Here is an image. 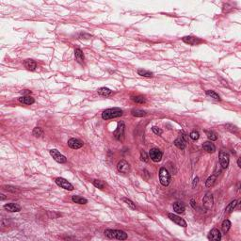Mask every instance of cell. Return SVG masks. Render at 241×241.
<instances>
[{
  "instance_id": "5b68a950",
  "label": "cell",
  "mask_w": 241,
  "mask_h": 241,
  "mask_svg": "<svg viewBox=\"0 0 241 241\" xmlns=\"http://www.w3.org/2000/svg\"><path fill=\"white\" fill-rule=\"evenodd\" d=\"M55 182L57 186L61 187V189H64L66 190H70V191L74 189V186L71 184L69 181H67L66 179H64V178H62V177L56 178Z\"/></svg>"
},
{
  "instance_id": "52a82bcc",
  "label": "cell",
  "mask_w": 241,
  "mask_h": 241,
  "mask_svg": "<svg viewBox=\"0 0 241 241\" xmlns=\"http://www.w3.org/2000/svg\"><path fill=\"white\" fill-rule=\"evenodd\" d=\"M149 155H150V158L153 160L155 162H159L160 160L162 159V152L160 151L158 148H153L150 150V153H149Z\"/></svg>"
},
{
  "instance_id": "d6986e66",
  "label": "cell",
  "mask_w": 241,
  "mask_h": 241,
  "mask_svg": "<svg viewBox=\"0 0 241 241\" xmlns=\"http://www.w3.org/2000/svg\"><path fill=\"white\" fill-rule=\"evenodd\" d=\"M172 207H173V210H174L176 213L178 214H180V213H183L185 211V204L181 203V202H175V203H173L172 204Z\"/></svg>"
},
{
  "instance_id": "836d02e7",
  "label": "cell",
  "mask_w": 241,
  "mask_h": 241,
  "mask_svg": "<svg viewBox=\"0 0 241 241\" xmlns=\"http://www.w3.org/2000/svg\"><path fill=\"white\" fill-rule=\"evenodd\" d=\"M123 202L128 205V207H129V208H131L132 210H136V208H137V207H136V204L134 203L131 200H129V199H127V198H123Z\"/></svg>"
},
{
  "instance_id": "cb8c5ba5",
  "label": "cell",
  "mask_w": 241,
  "mask_h": 241,
  "mask_svg": "<svg viewBox=\"0 0 241 241\" xmlns=\"http://www.w3.org/2000/svg\"><path fill=\"white\" fill-rule=\"evenodd\" d=\"M186 142L182 139V138H178V139H176L174 140V145L177 147V148H179L181 150H184L185 149V147H186Z\"/></svg>"
},
{
  "instance_id": "9c48e42d",
  "label": "cell",
  "mask_w": 241,
  "mask_h": 241,
  "mask_svg": "<svg viewBox=\"0 0 241 241\" xmlns=\"http://www.w3.org/2000/svg\"><path fill=\"white\" fill-rule=\"evenodd\" d=\"M117 169L122 173H128L130 172V164L126 162L125 160H120L117 165Z\"/></svg>"
},
{
  "instance_id": "ab89813d",
  "label": "cell",
  "mask_w": 241,
  "mask_h": 241,
  "mask_svg": "<svg viewBox=\"0 0 241 241\" xmlns=\"http://www.w3.org/2000/svg\"><path fill=\"white\" fill-rule=\"evenodd\" d=\"M198 181H199V178L198 177H196V178H194V180H193V184H192V187L194 189V187L197 186V184H198Z\"/></svg>"
},
{
  "instance_id": "7a4b0ae2",
  "label": "cell",
  "mask_w": 241,
  "mask_h": 241,
  "mask_svg": "<svg viewBox=\"0 0 241 241\" xmlns=\"http://www.w3.org/2000/svg\"><path fill=\"white\" fill-rule=\"evenodd\" d=\"M123 115V110L119 108H108L103 111L102 113V118L104 120H109V119H114L120 117Z\"/></svg>"
},
{
  "instance_id": "f6af8a7d",
  "label": "cell",
  "mask_w": 241,
  "mask_h": 241,
  "mask_svg": "<svg viewBox=\"0 0 241 241\" xmlns=\"http://www.w3.org/2000/svg\"><path fill=\"white\" fill-rule=\"evenodd\" d=\"M0 196H1V201H3V200H5V199H6L5 195H4V194H1V195H0Z\"/></svg>"
},
{
  "instance_id": "4fadbf2b",
  "label": "cell",
  "mask_w": 241,
  "mask_h": 241,
  "mask_svg": "<svg viewBox=\"0 0 241 241\" xmlns=\"http://www.w3.org/2000/svg\"><path fill=\"white\" fill-rule=\"evenodd\" d=\"M123 135H124V123H123V122H120V123H119L117 130L114 132V137L117 140H123Z\"/></svg>"
},
{
  "instance_id": "1f68e13d",
  "label": "cell",
  "mask_w": 241,
  "mask_h": 241,
  "mask_svg": "<svg viewBox=\"0 0 241 241\" xmlns=\"http://www.w3.org/2000/svg\"><path fill=\"white\" fill-rule=\"evenodd\" d=\"M33 136H35L36 138H40V137H42L43 135V130L41 128V127H35L33 129Z\"/></svg>"
},
{
  "instance_id": "74e56055",
  "label": "cell",
  "mask_w": 241,
  "mask_h": 241,
  "mask_svg": "<svg viewBox=\"0 0 241 241\" xmlns=\"http://www.w3.org/2000/svg\"><path fill=\"white\" fill-rule=\"evenodd\" d=\"M3 189H6V190H8V191H10V192H16V191H17L16 187L11 186H3Z\"/></svg>"
},
{
  "instance_id": "277c9868",
  "label": "cell",
  "mask_w": 241,
  "mask_h": 241,
  "mask_svg": "<svg viewBox=\"0 0 241 241\" xmlns=\"http://www.w3.org/2000/svg\"><path fill=\"white\" fill-rule=\"evenodd\" d=\"M218 160H220V166L221 167V169H226L229 166L230 157H229V155L227 154V152H225L224 150H221L220 152Z\"/></svg>"
},
{
  "instance_id": "e0dca14e",
  "label": "cell",
  "mask_w": 241,
  "mask_h": 241,
  "mask_svg": "<svg viewBox=\"0 0 241 241\" xmlns=\"http://www.w3.org/2000/svg\"><path fill=\"white\" fill-rule=\"evenodd\" d=\"M18 101L20 103H22V104H24V105H32L34 104V98L33 97H31L29 95H25V96H21L18 98Z\"/></svg>"
},
{
  "instance_id": "30bf717a",
  "label": "cell",
  "mask_w": 241,
  "mask_h": 241,
  "mask_svg": "<svg viewBox=\"0 0 241 241\" xmlns=\"http://www.w3.org/2000/svg\"><path fill=\"white\" fill-rule=\"evenodd\" d=\"M220 171H221V169L218 168V166L217 169H216V171H215V172H214V174H212L210 177H208V179L206 180V182H205V186H206L207 187H211L214 185L215 181L217 180V177H218V174H220Z\"/></svg>"
},
{
  "instance_id": "6da1fadb",
  "label": "cell",
  "mask_w": 241,
  "mask_h": 241,
  "mask_svg": "<svg viewBox=\"0 0 241 241\" xmlns=\"http://www.w3.org/2000/svg\"><path fill=\"white\" fill-rule=\"evenodd\" d=\"M104 234L108 238H114L118 240H125L127 239V234L122 230H112V229H106L105 230Z\"/></svg>"
},
{
  "instance_id": "7402d4cb",
  "label": "cell",
  "mask_w": 241,
  "mask_h": 241,
  "mask_svg": "<svg viewBox=\"0 0 241 241\" xmlns=\"http://www.w3.org/2000/svg\"><path fill=\"white\" fill-rule=\"evenodd\" d=\"M203 149L204 151H206L207 153H214V152L216 151V147H215V145L212 143V142L206 141V142H204V143L203 144Z\"/></svg>"
},
{
  "instance_id": "b9f144b4",
  "label": "cell",
  "mask_w": 241,
  "mask_h": 241,
  "mask_svg": "<svg viewBox=\"0 0 241 241\" xmlns=\"http://www.w3.org/2000/svg\"><path fill=\"white\" fill-rule=\"evenodd\" d=\"M181 138H182V139L184 140H185L186 142L187 141V137H186V135L185 133H182V136H181Z\"/></svg>"
},
{
  "instance_id": "e575fe53",
  "label": "cell",
  "mask_w": 241,
  "mask_h": 241,
  "mask_svg": "<svg viewBox=\"0 0 241 241\" xmlns=\"http://www.w3.org/2000/svg\"><path fill=\"white\" fill-rule=\"evenodd\" d=\"M225 127H226L227 130L231 131L232 133H237V131H238V128L236 127L235 125H233V124H231V123H227V124H225Z\"/></svg>"
},
{
  "instance_id": "ffe728a7",
  "label": "cell",
  "mask_w": 241,
  "mask_h": 241,
  "mask_svg": "<svg viewBox=\"0 0 241 241\" xmlns=\"http://www.w3.org/2000/svg\"><path fill=\"white\" fill-rule=\"evenodd\" d=\"M98 94H100L101 96H105V97H108V96H110L113 94V91L109 90L108 88H106V87H102L100 89H98Z\"/></svg>"
},
{
  "instance_id": "603a6c76",
  "label": "cell",
  "mask_w": 241,
  "mask_h": 241,
  "mask_svg": "<svg viewBox=\"0 0 241 241\" xmlns=\"http://www.w3.org/2000/svg\"><path fill=\"white\" fill-rule=\"evenodd\" d=\"M72 201L75 203H78V204H86L88 203V200L85 199L83 197H80V196H77V195H74L72 197Z\"/></svg>"
},
{
  "instance_id": "83f0119b",
  "label": "cell",
  "mask_w": 241,
  "mask_h": 241,
  "mask_svg": "<svg viewBox=\"0 0 241 241\" xmlns=\"http://www.w3.org/2000/svg\"><path fill=\"white\" fill-rule=\"evenodd\" d=\"M204 133L206 134V136L209 140L211 141H214V140H217L218 137H217V134L214 132V131H211V130H204Z\"/></svg>"
},
{
  "instance_id": "2e32d148",
  "label": "cell",
  "mask_w": 241,
  "mask_h": 241,
  "mask_svg": "<svg viewBox=\"0 0 241 241\" xmlns=\"http://www.w3.org/2000/svg\"><path fill=\"white\" fill-rule=\"evenodd\" d=\"M4 208H5L6 210L9 211V212H19V211H21L20 205L18 203H14L5 204L4 205Z\"/></svg>"
},
{
  "instance_id": "44dd1931",
  "label": "cell",
  "mask_w": 241,
  "mask_h": 241,
  "mask_svg": "<svg viewBox=\"0 0 241 241\" xmlns=\"http://www.w3.org/2000/svg\"><path fill=\"white\" fill-rule=\"evenodd\" d=\"M74 56H75V59H77V62H79L80 64H82L84 62V54H83V51L81 50L80 48H77L74 50Z\"/></svg>"
},
{
  "instance_id": "ba28073f",
  "label": "cell",
  "mask_w": 241,
  "mask_h": 241,
  "mask_svg": "<svg viewBox=\"0 0 241 241\" xmlns=\"http://www.w3.org/2000/svg\"><path fill=\"white\" fill-rule=\"evenodd\" d=\"M203 206L206 208V209H210L213 206L214 200H213L212 193L207 192L206 194H205V196H204L203 199Z\"/></svg>"
},
{
  "instance_id": "ac0fdd59",
  "label": "cell",
  "mask_w": 241,
  "mask_h": 241,
  "mask_svg": "<svg viewBox=\"0 0 241 241\" xmlns=\"http://www.w3.org/2000/svg\"><path fill=\"white\" fill-rule=\"evenodd\" d=\"M24 65L29 71H34L37 68V63L33 60H26L24 61Z\"/></svg>"
},
{
  "instance_id": "4316f807",
  "label": "cell",
  "mask_w": 241,
  "mask_h": 241,
  "mask_svg": "<svg viewBox=\"0 0 241 241\" xmlns=\"http://www.w3.org/2000/svg\"><path fill=\"white\" fill-rule=\"evenodd\" d=\"M237 203H238V202H237V201H235V200L233 201V202H231V203L226 206V209H225L226 212H228V213H232V212H233V211H234V209L236 207V205H237Z\"/></svg>"
},
{
  "instance_id": "f1b7e54d",
  "label": "cell",
  "mask_w": 241,
  "mask_h": 241,
  "mask_svg": "<svg viewBox=\"0 0 241 241\" xmlns=\"http://www.w3.org/2000/svg\"><path fill=\"white\" fill-rule=\"evenodd\" d=\"M138 74L141 77H153V73L152 72H149V71H146V70H143V69H140L138 71Z\"/></svg>"
},
{
  "instance_id": "60d3db41",
  "label": "cell",
  "mask_w": 241,
  "mask_h": 241,
  "mask_svg": "<svg viewBox=\"0 0 241 241\" xmlns=\"http://www.w3.org/2000/svg\"><path fill=\"white\" fill-rule=\"evenodd\" d=\"M21 93L23 94V96H25V95H28V94H29V93H31V91H28V90H25L23 91H21Z\"/></svg>"
},
{
  "instance_id": "7bdbcfd3",
  "label": "cell",
  "mask_w": 241,
  "mask_h": 241,
  "mask_svg": "<svg viewBox=\"0 0 241 241\" xmlns=\"http://www.w3.org/2000/svg\"><path fill=\"white\" fill-rule=\"evenodd\" d=\"M190 204H191V206H192L193 208H196V204H195V201L193 199H191L190 200Z\"/></svg>"
},
{
  "instance_id": "4dcf8cb0",
  "label": "cell",
  "mask_w": 241,
  "mask_h": 241,
  "mask_svg": "<svg viewBox=\"0 0 241 241\" xmlns=\"http://www.w3.org/2000/svg\"><path fill=\"white\" fill-rule=\"evenodd\" d=\"M92 184L95 187H97V189H104V187H105V183L101 180H97V179L93 180Z\"/></svg>"
},
{
  "instance_id": "7c38bea8",
  "label": "cell",
  "mask_w": 241,
  "mask_h": 241,
  "mask_svg": "<svg viewBox=\"0 0 241 241\" xmlns=\"http://www.w3.org/2000/svg\"><path fill=\"white\" fill-rule=\"evenodd\" d=\"M182 41L186 43L190 44V45H196V44H199L203 42L202 40H200L199 38L193 37V36H185L182 38Z\"/></svg>"
},
{
  "instance_id": "5bb4252c",
  "label": "cell",
  "mask_w": 241,
  "mask_h": 241,
  "mask_svg": "<svg viewBox=\"0 0 241 241\" xmlns=\"http://www.w3.org/2000/svg\"><path fill=\"white\" fill-rule=\"evenodd\" d=\"M208 239L214 240V241H220L221 239V234L220 230H218L217 228H214L210 231L208 235Z\"/></svg>"
},
{
  "instance_id": "8fae6325",
  "label": "cell",
  "mask_w": 241,
  "mask_h": 241,
  "mask_svg": "<svg viewBox=\"0 0 241 241\" xmlns=\"http://www.w3.org/2000/svg\"><path fill=\"white\" fill-rule=\"evenodd\" d=\"M168 217L171 218V220H172L174 223H176L177 225L182 226V227H186V222L183 220V218H181L179 216L174 215V214H172V213H169Z\"/></svg>"
},
{
  "instance_id": "8992f818",
  "label": "cell",
  "mask_w": 241,
  "mask_h": 241,
  "mask_svg": "<svg viewBox=\"0 0 241 241\" xmlns=\"http://www.w3.org/2000/svg\"><path fill=\"white\" fill-rule=\"evenodd\" d=\"M50 155H51V157L54 158L55 161H57V163H66L67 162V159L66 157H64L63 155H61L60 153L56 149H52L50 150Z\"/></svg>"
},
{
  "instance_id": "f35d334b",
  "label": "cell",
  "mask_w": 241,
  "mask_h": 241,
  "mask_svg": "<svg viewBox=\"0 0 241 241\" xmlns=\"http://www.w3.org/2000/svg\"><path fill=\"white\" fill-rule=\"evenodd\" d=\"M152 130H153V132L155 134V135H158L160 136L162 134V130L160 128L157 127V126H154V127H152Z\"/></svg>"
},
{
  "instance_id": "d590c367",
  "label": "cell",
  "mask_w": 241,
  "mask_h": 241,
  "mask_svg": "<svg viewBox=\"0 0 241 241\" xmlns=\"http://www.w3.org/2000/svg\"><path fill=\"white\" fill-rule=\"evenodd\" d=\"M140 159L143 162H148L149 161V155H147V153L145 151H141L140 152Z\"/></svg>"
},
{
  "instance_id": "484cf974",
  "label": "cell",
  "mask_w": 241,
  "mask_h": 241,
  "mask_svg": "<svg viewBox=\"0 0 241 241\" xmlns=\"http://www.w3.org/2000/svg\"><path fill=\"white\" fill-rule=\"evenodd\" d=\"M131 113L133 116H135V117H143V116L146 115V111L144 110H141V109H138V108H135L131 111Z\"/></svg>"
},
{
  "instance_id": "d6a6232c",
  "label": "cell",
  "mask_w": 241,
  "mask_h": 241,
  "mask_svg": "<svg viewBox=\"0 0 241 241\" xmlns=\"http://www.w3.org/2000/svg\"><path fill=\"white\" fill-rule=\"evenodd\" d=\"M131 99L137 104H144L145 103V98L143 96H132Z\"/></svg>"
},
{
  "instance_id": "9a60e30c",
  "label": "cell",
  "mask_w": 241,
  "mask_h": 241,
  "mask_svg": "<svg viewBox=\"0 0 241 241\" xmlns=\"http://www.w3.org/2000/svg\"><path fill=\"white\" fill-rule=\"evenodd\" d=\"M68 145L72 149H79L83 146V142L77 139H70L68 140Z\"/></svg>"
},
{
  "instance_id": "f546056e",
  "label": "cell",
  "mask_w": 241,
  "mask_h": 241,
  "mask_svg": "<svg viewBox=\"0 0 241 241\" xmlns=\"http://www.w3.org/2000/svg\"><path fill=\"white\" fill-rule=\"evenodd\" d=\"M206 95L213 98V99H215L217 101H220V95L218 94L217 92H215L214 91H206Z\"/></svg>"
},
{
  "instance_id": "d4e9b609",
  "label": "cell",
  "mask_w": 241,
  "mask_h": 241,
  "mask_svg": "<svg viewBox=\"0 0 241 241\" xmlns=\"http://www.w3.org/2000/svg\"><path fill=\"white\" fill-rule=\"evenodd\" d=\"M230 228H231V222H230V220H223L222 224H221V230H222L223 233L226 234L227 232L230 230Z\"/></svg>"
},
{
  "instance_id": "3957f363",
  "label": "cell",
  "mask_w": 241,
  "mask_h": 241,
  "mask_svg": "<svg viewBox=\"0 0 241 241\" xmlns=\"http://www.w3.org/2000/svg\"><path fill=\"white\" fill-rule=\"evenodd\" d=\"M159 181L164 186H169L171 183V174H169L168 169L164 167H162L159 171Z\"/></svg>"
},
{
  "instance_id": "8d00e7d4",
  "label": "cell",
  "mask_w": 241,
  "mask_h": 241,
  "mask_svg": "<svg viewBox=\"0 0 241 241\" xmlns=\"http://www.w3.org/2000/svg\"><path fill=\"white\" fill-rule=\"evenodd\" d=\"M189 137H190V139H191V140H197L199 139V138H200V135H199V133H198L197 131H192V132L190 133Z\"/></svg>"
},
{
  "instance_id": "ee69618b",
  "label": "cell",
  "mask_w": 241,
  "mask_h": 241,
  "mask_svg": "<svg viewBox=\"0 0 241 241\" xmlns=\"http://www.w3.org/2000/svg\"><path fill=\"white\" fill-rule=\"evenodd\" d=\"M237 165H238V167L240 168L241 167V161H240V158L237 159Z\"/></svg>"
}]
</instances>
